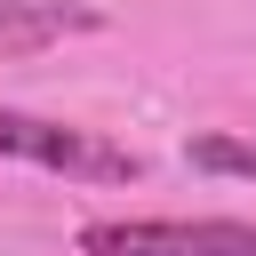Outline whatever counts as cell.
<instances>
[{"instance_id": "cell-1", "label": "cell", "mask_w": 256, "mask_h": 256, "mask_svg": "<svg viewBox=\"0 0 256 256\" xmlns=\"http://www.w3.org/2000/svg\"><path fill=\"white\" fill-rule=\"evenodd\" d=\"M0 160H24V168H48V176H72V184H136L144 160L96 128H64V120H40V112H8L0 104Z\"/></svg>"}, {"instance_id": "cell-3", "label": "cell", "mask_w": 256, "mask_h": 256, "mask_svg": "<svg viewBox=\"0 0 256 256\" xmlns=\"http://www.w3.org/2000/svg\"><path fill=\"white\" fill-rule=\"evenodd\" d=\"M104 16L80 8V0H0V56H32V48H56V40H80L96 32Z\"/></svg>"}, {"instance_id": "cell-4", "label": "cell", "mask_w": 256, "mask_h": 256, "mask_svg": "<svg viewBox=\"0 0 256 256\" xmlns=\"http://www.w3.org/2000/svg\"><path fill=\"white\" fill-rule=\"evenodd\" d=\"M192 168H216V176H256V144H240V136H192Z\"/></svg>"}, {"instance_id": "cell-2", "label": "cell", "mask_w": 256, "mask_h": 256, "mask_svg": "<svg viewBox=\"0 0 256 256\" xmlns=\"http://www.w3.org/2000/svg\"><path fill=\"white\" fill-rule=\"evenodd\" d=\"M88 256H256L248 216H104L80 224Z\"/></svg>"}]
</instances>
